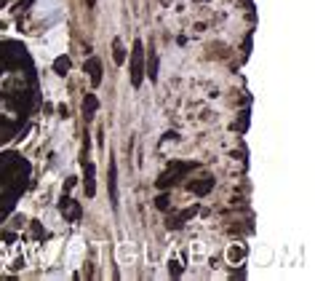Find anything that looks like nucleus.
I'll use <instances>...</instances> for the list:
<instances>
[{"mask_svg":"<svg viewBox=\"0 0 315 281\" xmlns=\"http://www.w3.org/2000/svg\"><path fill=\"white\" fill-rule=\"evenodd\" d=\"M240 257H243V249H235V246H232V249H230V260L235 262V260H240Z\"/></svg>","mask_w":315,"mask_h":281,"instance_id":"7","label":"nucleus"},{"mask_svg":"<svg viewBox=\"0 0 315 281\" xmlns=\"http://www.w3.org/2000/svg\"><path fill=\"white\" fill-rule=\"evenodd\" d=\"M85 190H88V196H94V166L85 169Z\"/></svg>","mask_w":315,"mask_h":281,"instance_id":"5","label":"nucleus"},{"mask_svg":"<svg viewBox=\"0 0 315 281\" xmlns=\"http://www.w3.org/2000/svg\"><path fill=\"white\" fill-rule=\"evenodd\" d=\"M83 238H72L70 244H67V268H78L80 260H83Z\"/></svg>","mask_w":315,"mask_h":281,"instance_id":"1","label":"nucleus"},{"mask_svg":"<svg viewBox=\"0 0 315 281\" xmlns=\"http://www.w3.org/2000/svg\"><path fill=\"white\" fill-rule=\"evenodd\" d=\"M118 260L123 262V265L134 262V244H120V249H118Z\"/></svg>","mask_w":315,"mask_h":281,"instance_id":"2","label":"nucleus"},{"mask_svg":"<svg viewBox=\"0 0 315 281\" xmlns=\"http://www.w3.org/2000/svg\"><path fill=\"white\" fill-rule=\"evenodd\" d=\"M59 241H54V244H48V249H43V262L45 265H51L54 262V257H56V252H59Z\"/></svg>","mask_w":315,"mask_h":281,"instance_id":"4","label":"nucleus"},{"mask_svg":"<svg viewBox=\"0 0 315 281\" xmlns=\"http://www.w3.org/2000/svg\"><path fill=\"white\" fill-rule=\"evenodd\" d=\"M142 75V43H134V83H139Z\"/></svg>","mask_w":315,"mask_h":281,"instance_id":"3","label":"nucleus"},{"mask_svg":"<svg viewBox=\"0 0 315 281\" xmlns=\"http://www.w3.org/2000/svg\"><path fill=\"white\" fill-rule=\"evenodd\" d=\"M56 70H59V75H64V72L70 70V59H64V56H59V59H56Z\"/></svg>","mask_w":315,"mask_h":281,"instance_id":"6","label":"nucleus"},{"mask_svg":"<svg viewBox=\"0 0 315 281\" xmlns=\"http://www.w3.org/2000/svg\"><path fill=\"white\" fill-rule=\"evenodd\" d=\"M115 59L123 62V46H120V40H115Z\"/></svg>","mask_w":315,"mask_h":281,"instance_id":"8","label":"nucleus"},{"mask_svg":"<svg viewBox=\"0 0 315 281\" xmlns=\"http://www.w3.org/2000/svg\"><path fill=\"white\" fill-rule=\"evenodd\" d=\"M88 5H94V0H88Z\"/></svg>","mask_w":315,"mask_h":281,"instance_id":"9","label":"nucleus"}]
</instances>
